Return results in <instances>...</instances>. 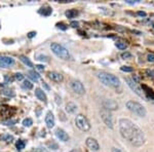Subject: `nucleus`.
<instances>
[{"instance_id":"a878e982","label":"nucleus","mask_w":154,"mask_h":152,"mask_svg":"<svg viewBox=\"0 0 154 152\" xmlns=\"http://www.w3.org/2000/svg\"><path fill=\"white\" fill-rule=\"evenodd\" d=\"M2 123H3L4 125H13V124L17 123V120H16V119H7V120L2 121Z\"/></svg>"},{"instance_id":"b1692460","label":"nucleus","mask_w":154,"mask_h":152,"mask_svg":"<svg viewBox=\"0 0 154 152\" xmlns=\"http://www.w3.org/2000/svg\"><path fill=\"white\" fill-rule=\"evenodd\" d=\"M33 124V120H32L31 118H25L24 120H23V125L25 126V128H30V126Z\"/></svg>"},{"instance_id":"7ed1b4c3","label":"nucleus","mask_w":154,"mask_h":152,"mask_svg":"<svg viewBox=\"0 0 154 152\" xmlns=\"http://www.w3.org/2000/svg\"><path fill=\"white\" fill-rule=\"evenodd\" d=\"M50 49L53 54L56 55L58 58L62 60H70L71 59V55H70L69 50L66 47H64L62 44L57 42H53L50 44Z\"/></svg>"},{"instance_id":"72a5a7b5","label":"nucleus","mask_w":154,"mask_h":152,"mask_svg":"<svg viewBox=\"0 0 154 152\" xmlns=\"http://www.w3.org/2000/svg\"><path fill=\"white\" fill-rule=\"evenodd\" d=\"M38 58H39L38 60H40V61H46V62L48 61V58L45 56H38Z\"/></svg>"},{"instance_id":"5701e85b","label":"nucleus","mask_w":154,"mask_h":152,"mask_svg":"<svg viewBox=\"0 0 154 152\" xmlns=\"http://www.w3.org/2000/svg\"><path fill=\"white\" fill-rule=\"evenodd\" d=\"M23 87H24V89H33V83H32L30 80L25 79L24 83H23Z\"/></svg>"},{"instance_id":"79ce46f5","label":"nucleus","mask_w":154,"mask_h":152,"mask_svg":"<svg viewBox=\"0 0 154 152\" xmlns=\"http://www.w3.org/2000/svg\"><path fill=\"white\" fill-rule=\"evenodd\" d=\"M70 152H80V151H79L78 149H73V150H71Z\"/></svg>"},{"instance_id":"ea45409f","label":"nucleus","mask_w":154,"mask_h":152,"mask_svg":"<svg viewBox=\"0 0 154 152\" xmlns=\"http://www.w3.org/2000/svg\"><path fill=\"white\" fill-rule=\"evenodd\" d=\"M138 15H139L140 17H146V13H145V11H138Z\"/></svg>"},{"instance_id":"e433bc0d","label":"nucleus","mask_w":154,"mask_h":152,"mask_svg":"<svg viewBox=\"0 0 154 152\" xmlns=\"http://www.w3.org/2000/svg\"><path fill=\"white\" fill-rule=\"evenodd\" d=\"M146 73L148 74V76H152V77L154 76V71H152V70H147Z\"/></svg>"},{"instance_id":"39448f33","label":"nucleus","mask_w":154,"mask_h":152,"mask_svg":"<svg viewBox=\"0 0 154 152\" xmlns=\"http://www.w3.org/2000/svg\"><path fill=\"white\" fill-rule=\"evenodd\" d=\"M75 124L76 126L81 130L82 132H88L90 130V123L88 121V119L86 118L84 115L82 114H78L75 117Z\"/></svg>"},{"instance_id":"c756f323","label":"nucleus","mask_w":154,"mask_h":152,"mask_svg":"<svg viewBox=\"0 0 154 152\" xmlns=\"http://www.w3.org/2000/svg\"><path fill=\"white\" fill-rule=\"evenodd\" d=\"M130 57H132V55L127 52H122V54H121V58H122V59H128V58H130Z\"/></svg>"},{"instance_id":"f704fd0d","label":"nucleus","mask_w":154,"mask_h":152,"mask_svg":"<svg viewBox=\"0 0 154 152\" xmlns=\"http://www.w3.org/2000/svg\"><path fill=\"white\" fill-rule=\"evenodd\" d=\"M125 2L128 4H135V3H137V2H139V0H127Z\"/></svg>"},{"instance_id":"37998d69","label":"nucleus","mask_w":154,"mask_h":152,"mask_svg":"<svg viewBox=\"0 0 154 152\" xmlns=\"http://www.w3.org/2000/svg\"><path fill=\"white\" fill-rule=\"evenodd\" d=\"M72 25H73V27H77V25H78V23H72Z\"/></svg>"},{"instance_id":"a211bd4d","label":"nucleus","mask_w":154,"mask_h":152,"mask_svg":"<svg viewBox=\"0 0 154 152\" xmlns=\"http://www.w3.org/2000/svg\"><path fill=\"white\" fill-rule=\"evenodd\" d=\"M28 76H29L30 79L33 80V81H35V82L38 81L39 77H40V75H39L35 70H30L29 72H28Z\"/></svg>"},{"instance_id":"c85d7f7f","label":"nucleus","mask_w":154,"mask_h":152,"mask_svg":"<svg viewBox=\"0 0 154 152\" xmlns=\"http://www.w3.org/2000/svg\"><path fill=\"white\" fill-rule=\"evenodd\" d=\"M15 78L17 80H19V81H21V80H24V75H23L22 73H16Z\"/></svg>"},{"instance_id":"aec40b11","label":"nucleus","mask_w":154,"mask_h":152,"mask_svg":"<svg viewBox=\"0 0 154 152\" xmlns=\"http://www.w3.org/2000/svg\"><path fill=\"white\" fill-rule=\"evenodd\" d=\"M20 60H21V62H23V63L25 64L26 66H28V67H33V63H32L31 61L29 60V58H27L26 56H24V55H21L20 57Z\"/></svg>"},{"instance_id":"cd10ccee","label":"nucleus","mask_w":154,"mask_h":152,"mask_svg":"<svg viewBox=\"0 0 154 152\" xmlns=\"http://www.w3.org/2000/svg\"><path fill=\"white\" fill-rule=\"evenodd\" d=\"M47 146L50 147V148L53 149V150H57V149H58V145L56 144V143H53V142H48Z\"/></svg>"},{"instance_id":"2f4dec72","label":"nucleus","mask_w":154,"mask_h":152,"mask_svg":"<svg viewBox=\"0 0 154 152\" xmlns=\"http://www.w3.org/2000/svg\"><path fill=\"white\" fill-rule=\"evenodd\" d=\"M2 94L5 96H13V91H9V89H6V91H2Z\"/></svg>"},{"instance_id":"6e6552de","label":"nucleus","mask_w":154,"mask_h":152,"mask_svg":"<svg viewBox=\"0 0 154 152\" xmlns=\"http://www.w3.org/2000/svg\"><path fill=\"white\" fill-rule=\"evenodd\" d=\"M70 87L77 95H84L85 94V87L82 82L79 80H72L70 82Z\"/></svg>"},{"instance_id":"1a4fd4ad","label":"nucleus","mask_w":154,"mask_h":152,"mask_svg":"<svg viewBox=\"0 0 154 152\" xmlns=\"http://www.w3.org/2000/svg\"><path fill=\"white\" fill-rule=\"evenodd\" d=\"M15 64V59L11 57L0 56V68H8Z\"/></svg>"},{"instance_id":"f257e3e1","label":"nucleus","mask_w":154,"mask_h":152,"mask_svg":"<svg viewBox=\"0 0 154 152\" xmlns=\"http://www.w3.org/2000/svg\"><path fill=\"white\" fill-rule=\"evenodd\" d=\"M118 124H119V133L123 139H125L128 143L136 147L144 145L146 141L145 135L136 123H134L130 119L121 118Z\"/></svg>"},{"instance_id":"6ab92c4d","label":"nucleus","mask_w":154,"mask_h":152,"mask_svg":"<svg viewBox=\"0 0 154 152\" xmlns=\"http://www.w3.org/2000/svg\"><path fill=\"white\" fill-rule=\"evenodd\" d=\"M65 15H66V17L68 19H74V18H76L78 15V11L76 10H69L65 13Z\"/></svg>"},{"instance_id":"9b49d317","label":"nucleus","mask_w":154,"mask_h":152,"mask_svg":"<svg viewBox=\"0 0 154 152\" xmlns=\"http://www.w3.org/2000/svg\"><path fill=\"white\" fill-rule=\"evenodd\" d=\"M103 107H104V109L108 110V111H113V110L118 109V104L114 100L109 99V100H105L103 102Z\"/></svg>"},{"instance_id":"dca6fc26","label":"nucleus","mask_w":154,"mask_h":152,"mask_svg":"<svg viewBox=\"0 0 154 152\" xmlns=\"http://www.w3.org/2000/svg\"><path fill=\"white\" fill-rule=\"evenodd\" d=\"M66 111L70 114H74L76 113L77 111V105L74 104L73 102H69L68 104L66 105Z\"/></svg>"},{"instance_id":"c9c22d12","label":"nucleus","mask_w":154,"mask_h":152,"mask_svg":"<svg viewBox=\"0 0 154 152\" xmlns=\"http://www.w3.org/2000/svg\"><path fill=\"white\" fill-rule=\"evenodd\" d=\"M4 79H5V81L6 82H11V81H13V78H11V77H9V76L8 75H5V77H4Z\"/></svg>"},{"instance_id":"393cba45","label":"nucleus","mask_w":154,"mask_h":152,"mask_svg":"<svg viewBox=\"0 0 154 152\" xmlns=\"http://www.w3.org/2000/svg\"><path fill=\"white\" fill-rule=\"evenodd\" d=\"M25 142L23 140H19V141L16 143V147L18 148V150H23L25 148Z\"/></svg>"},{"instance_id":"2eb2a0df","label":"nucleus","mask_w":154,"mask_h":152,"mask_svg":"<svg viewBox=\"0 0 154 152\" xmlns=\"http://www.w3.org/2000/svg\"><path fill=\"white\" fill-rule=\"evenodd\" d=\"M35 96H36V98L38 99L39 101H41V102L43 103L47 102V97H46L45 93H44V91H42L41 89H39V87L35 89Z\"/></svg>"},{"instance_id":"9d476101","label":"nucleus","mask_w":154,"mask_h":152,"mask_svg":"<svg viewBox=\"0 0 154 152\" xmlns=\"http://www.w3.org/2000/svg\"><path fill=\"white\" fill-rule=\"evenodd\" d=\"M85 144L92 151H98L100 149L99 143H98V141L95 139V138H92V137L87 138L85 141Z\"/></svg>"},{"instance_id":"a19ab883","label":"nucleus","mask_w":154,"mask_h":152,"mask_svg":"<svg viewBox=\"0 0 154 152\" xmlns=\"http://www.w3.org/2000/svg\"><path fill=\"white\" fill-rule=\"evenodd\" d=\"M112 152H123L119 148H112Z\"/></svg>"},{"instance_id":"0eeeda50","label":"nucleus","mask_w":154,"mask_h":152,"mask_svg":"<svg viewBox=\"0 0 154 152\" xmlns=\"http://www.w3.org/2000/svg\"><path fill=\"white\" fill-rule=\"evenodd\" d=\"M100 114H101V118H102V120L104 121V123L106 124L109 128H113L114 121H113V116H112L111 112L103 108L101 110V112H100Z\"/></svg>"},{"instance_id":"f3484780","label":"nucleus","mask_w":154,"mask_h":152,"mask_svg":"<svg viewBox=\"0 0 154 152\" xmlns=\"http://www.w3.org/2000/svg\"><path fill=\"white\" fill-rule=\"evenodd\" d=\"M0 140L6 143H10L13 141V136L10 134H2V135H0Z\"/></svg>"},{"instance_id":"4c0bfd02","label":"nucleus","mask_w":154,"mask_h":152,"mask_svg":"<svg viewBox=\"0 0 154 152\" xmlns=\"http://www.w3.org/2000/svg\"><path fill=\"white\" fill-rule=\"evenodd\" d=\"M36 69H37V70H39V71H43L44 70V66H42V65H37L36 66Z\"/></svg>"},{"instance_id":"423d86ee","label":"nucleus","mask_w":154,"mask_h":152,"mask_svg":"<svg viewBox=\"0 0 154 152\" xmlns=\"http://www.w3.org/2000/svg\"><path fill=\"white\" fill-rule=\"evenodd\" d=\"M124 80H125V82H127V86H130V89H132V91H134L136 95H138L139 97H141V98L146 99V96H145V94H144V91L139 86H138L137 82H135L134 80L130 79V78H128V77L125 78Z\"/></svg>"},{"instance_id":"20e7f679","label":"nucleus","mask_w":154,"mask_h":152,"mask_svg":"<svg viewBox=\"0 0 154 152\" xmlns=\"http://www.w3.org/2000/svg\"><path fill=\"white\" fill-rule=\"evenodd\" d=\"M127 108L130 112H133L134 114H136L140 117H145L147 114L145 107L140 104V103L135 102V101H128V102H127Z\"/></svg>"},{"instance_id":"f03ea898","label":"nucleus","mask_w":154,"mask_h":152,"mask_svg":"<svg viewBox=\"0 0 154 152\" xmlns=\"http://www.w3.org/2000/svg\"><path fill=\"white\" fill-rule=\"evenodd\" d=\"M97 76L100 81H101L103 84H105L106 86L116 89V87L120 86L119 78L113 74H110V73H107V72H99Z\"/></svg>"},{"instance_id":"7c9ffc66","label":"nucleus","mask_w":154,"mask_h":152,"mask_svg":"<svg viewBox=\"0 0 154 152\" xmlns=\"http://www.w3.org/2000/svg\"><path fill=\"white\" fill-rule=\"evenodd\" d=\"M34 152H48L47 149L45 148H42V147H38V148H35L34 149Z\"/></svg>"},{"instance_id":"ddd939ff","label":"nucleus","mask_w":154,"mask_h":152,"mask_svg":"<svg viewBox=\"0 0 154 152\" xmlns=\"http://www.w3.org/2000/svg\"><path fill=\"white\" fill-rule=\"evenodd\" d=\"M45 124L48 128H53L56 124L55 120V116H53V113L51 111H48L45 115Z\"/></svg>"},{"instance_id":"4be33fe9","label":"nucleus","mask_w":154,"mask_h":152,"mask_svg":"<svg viewBox=\"0 0 154 152\" xmlns=\"http://www.w3.org/2000/svg\"><path fill=\"white\" fill-rule=\"evenodd\" d=\"M115 45H116V47L119 48V49H121V50L125 49V48L127 47V44L124 42V41H117V42L115 43Z\"/></svg>"},{"instance_id":"4468645a","label":"nucleus","mask_w":154,"mask_h":152,"mask_svg":"<svg viewBox=\"0 0 154 152\" xmlns=\"http://www.w3.org/2000/svg\"><path fill=\"white\" fill-rule=\"evenodd\" d=\"M56 136H57L58 139H59L60 141H62V142L69 141V135L65 132L63 128H58V130L56 131Z\"/></svg>"},{"instance_id":"473e14b6","label":"nucleus","mask_w":154,"mask_h":152,"mask_svg":"<svg viewBox=\"0 0 154 152\" xmlns=\"http://www.w3.org/2000/svg\"><path fill=\"white\" fill-rule=\"evenodd\" d=\"M147 59H148L149 62H154V54H149L147 56Z\"/></svg>"},{"instance_id":"412c9836","label":"nucleus","mask_w":154,"mask_h":152,"mask_svg":"<svg viewBox=\"0 0 154 152\" xmlns=\"http://www.w3.org/2000/svg\"><path fill=\"white\" fill-rule=\"evenodd\" d=\"M51 11H53V10H51L50 7H48V6H46V7H42L40 10H39V13H41V15H45V17H48V15L51 13Z\"/></svg>"},{"instance_id":"58836bf2","label":"nucleus","mask_w":154,"mask_h":152,"mask_svg":"<svg viewBox=\"0 0 154 152\" xmlns=\"http://www.w3.org/2000/svg\"><path fill=\"white\" fill-rule=\"evenodd\" d=\"M35 35H36V32H30V33L28 34V37H29V38H32V37H34Z\"/></svg>"},{"instance_id":"f8f14e48","label":"nucleus","mask_w":154,"mask_h":152,"mask_svg":"<svg viewBox=\"0 0 154 152\" xmlns=\"http://www.w3.org/2000/svg\"><path fill=\"white\" fill-rule=\"evenodd\" d=\"M48 78L53 82H57V83H60L64 80V77L63 75L59 72H56V71H50L48 72Z\"/></svg>"},{"instance_id":"bb28decb","label":"nucleus","mask_w":154,"mask_h":152,"mask_svg":"<svg viewBox=\"0 0 154 152\" xmlns=\"http://www.w3.org/2000/svg\"><path fill=\"white\" fill-rule=\"evenodd\" d=\"M133 70H134V69H133L132 67H130V66L121 67V71H123V72H133Z\"/></svg>"}]
</instances>
